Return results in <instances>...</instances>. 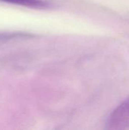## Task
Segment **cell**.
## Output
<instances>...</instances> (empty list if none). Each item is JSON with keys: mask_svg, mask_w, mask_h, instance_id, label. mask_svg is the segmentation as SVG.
Instances as JSON below:
<instances>
[{"mask_svg": "<svg viewBox=\"0 0 129 130\" xmlns=\"http://www.w3.org/2000/svg\"><path fill=\"white\" fill-rule=\"evenodd\" d=\"M106 128L110 130L129 129V97L111 113L107 119Z\"/></svg>", "mask_w": 129, "mask_h": 130, "instance_id": "6da1fadb", "label": "cell"}, {"mask_svg": "<svg viewBox=\"0 0 129 130\" xmlns=\"http://www.w3.org/2000/svg\"><path fill=\"white\" fill-rule=\"evenodd\" d=\"M2 2L14 4L33 8H46L49 6V4L43 0H0Z\"/></svg>", "mask_w": 129, "mask_h": 130, "instance_id": "7a4b0ae2", "label": "cell"}, {"mask_svg": "<svg viewBox=\"0 0 129 130\" xmlns=\"http://www.w3.org/2000/svg\"><path fill=\"white\" fill-rule=\"evenodd\" d=\"M34 35L24 32H0V44L18 39H29Z\"/></svg>", "mask_w": 129, "mask_h": 130, "instance_id": "3957f363", "label": "cell"}]
</instances>
